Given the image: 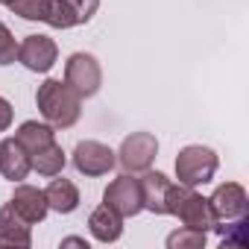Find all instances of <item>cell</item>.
<instances>
[{
    "label": "cell",
    "instance_id": "cell-24",
    "mask_svg": "<svg viewBox=\"0 0 249 249\" xmlns=\"http://www.w3.org/2000/svg\"><path fill=\"white\" fill-rule=\"evenodd\" d=\"M12 117H15V108L6 97H0V132H6L12 126Z\"/></svg>",
    "mask_w": 249,
    "mask_h": 249
},
{
    "label": "cell",
    "instance_id": "cell-19",
    "mask_svg": "<svg viewBox=\"0 0 249 249\" xmlns=\"http://www.w3.org/2000/svg\"><path fill=\"white\" fill-rule=\"evenodd\" d=\"M44 24L53 27V30H71V27L79 24V18H76V12H73V6L68 3V0H50Z\"/></svg>",
    "mask_w": 249,
    "mask_h": 249
},
{
    "label": "cell",
    "instance_id": "cell-8",
    "mask_svg": "<svg viewBox=\"0 0 249 249\" xmlns=\"http://www.w3.org/2000/svg\"><path fill=\"white\" fill-rule=\"evenodd\" d=\"M173 217H179L182 226L188 229H199V231H211L214 229V217H211V208H208V196L196 194V188H182L179 199H176V208H173Z\"/></svg>",
    "mask_w": 249,
    "mask_h": 249
},
{
    "label": "cell",
    "instance_id": "cell-15",
    "mask_svg": "<svg viewBox=\"0 0 249 249\" xmlns=\"http://www.w3.org/2000/svg\"><path fill=\"white\" fill-rule=\"evenodd\" d=\"M44 196H47L50 211L56 214H73L79 208V188L71 179H53L44 188Z\"/></svg>",
    "mask_w": 249,
    "mask_h": 249
},
{
    "label": "cell",
    "instance_id": "cell-22",
    "mask_svg": "<svg viewBox=\"0 0 249 249\" xmlns=\"http://www.w3.org/2000/svg\"><path fill=\"white\" fill-rule=\"evenodd\" d=\"M18 59V41L12 36V30L0 21V65H12Z\"/></svg>",
    "mask_w": 249,
    "mask_h": 249
},
{
    "label": "cell",
    "instance_id": "cell-10",
    "mask_svg": "<svg viewBox=\"0 0 249 249\" xmlns=\"http://www.w3.org/2000/svg\"><path fill=\"white\" fill-rule=\"evenodd\" d=\"M0 246H33V223H27L12 208V202L0 208Z\"/></svg>",
    "mask_w": 249,
    "mask_h": 249
},
{
    "label": "cell",
    "instance_id": "cell-14",
    "mask_svg": "<svg viewBox=\"0 0 249 249\" xmlns=\"http://www.w3.org/2000/svg\"><path fill=\"white\" fill-rule=\"evenodd\" d=\"M88 231H91V237H94L97 243H114V240H120V234H123V217H120L114 208H108V205L103 202V205H97V208L91 211V217H88Z\"/></svg>",
    "mask_w": 249,
    "mask_h": 249
},
{
    "label": "cell",
    "instance_id": "cell-6",
    "mask_svg": "<svg viewBox=\"0 0 249 249\" xmlns=\"http://www.w3.org/2000/svg\"><path fill=\"white\" fill-rule=\"evenodd\" d=\"M103 202L108 208H114L123 220L138 217L144 211V199H141V185H138L135 173H123V176L111 179L108 188L103 191Z\"/></svg>",
    "mask_w": 249,
    "mask_h": 249
},
{
    "label": "cell",
    "instance_id": "cell-3",
    "mask_svg": "<svg viewBox=\"0 0 249 249\" xmlns=\"http://www.w3.org/2000/svg\"><path fill=\"white\" fill-rule=\"evenodd\" d=\"M159 156V141L153 132H132L123 138L120 150H117V164L123 167V173H144L153 167Z\"/></svg>",
    "mask_w": 249,
    "mask_h": 249
},
{
    "label": "cell",
    "instance_id": "cell-21",
    "mask_svg": "<svg viewBox=\"0 0 249 249\" xmlns=\"http://www.w3.org/2000/svg\"><path fill=\"white\" fill-rule=\"evenodd\" d=\"M47 3L50 0H9V9H12V15H18L24 21H44Z\"/></svg>",
    "mask_w": 249,
    "mask_h": 249
},
{
    "label": "cell",
    "instance_id": "cell-4",
    "mask_svg": "<svg viewBox=\"0 0 249 249\" xmlns=\"http://www.w3.org/2000/svg\"><path fill=\"white\" fill-rule=\"evenodd\" d=\"M65 82L82 97H94L103 85V68L97 62V56L91 53H71L68 62H65Z\"/></svg>",
    "mask_w": 249,
    "mask_h": 249
},
{
    "label": "cell",
    "instance_id": "cell-16",
    "mask_svg": "<svg viewBox=\"0 0 249 249\" xmlns=\"http://www.w3.org/2000/svg\"><path fill=\"white\" fill-rule=\"evenodd\" d=\"M15 138H18V144H21L27 153H36V150H41V147H47V144L56 141V129L50 126L47 120H44V123H38V120H24L21 126H18V132H15Z\"/></svg>",
    "mask_w": 249,
    "mask_h": 249
},
{
    "label": "cell",
    "instance_id": "cell-23",
    "mask_svg": "<svg viewBox=\"0 0 249 249\" xmlns=\"http://www.w3.org/2000/svg\"><path fill=\"white\" fill-rule=\"evenodd\" d=\"M68 3L73 6V12H76L79 24H88V21L94 18V12L100 9V0H68Z\"/></svg>",
    "mask_w": 249,
    "mask_h": 249
},
{
    "label": "cell",
    "instance_id": "cell-25",
    "mask_svg": "<svg viewBox=\"0 0 249 249\" xmlns=\"http://www.w3.org/2000/svg\"><path fill=\"white\" fill-rule=\"evenodd\" d=\"M62 246H82V249H88V240L85 237H65Z\"/></svg>",
    "mask_w": 249,
    "mask_h": 249
},
{
    "label": "cell",
    "instance_id": "cell-7",
    "mask_svg": "<svg viewBox=\"0 0 249 249\" xmlns=\"http://www.w3.org/2000/svg\"><path fill=\"white\" fill-rule=\"evenodd\" d=\"M73 167L82 176H106L117 164V153L103 141H79L73 150Z\"/></svg>",
    "mask_w": 249,
    "mask_h": 249
},
{
    "label": "cell",
    "instance_id": "cell-9",
    "mask_svg": "<svg viewBox=\"0 0 249 249\" xmlns=\"http://www.w3.org/2000/svg\"><path fill=\"white\" fill-rule=\"evenodd\" d=\"M18 62L33 73H47L59 62V47L50 36H27L18 44Z\"/></svg>",
    "mask_w": 249,
    "mask_h": 249
},
{
    "label": "cell",
    "instance_id": "cell-17",
    "mask_svg": "<svg viewBox=\"0 0 249 249\" xmlns=\"http://www.w3.org/2000/svg\"><path fill=\"white\" fill-rule=\"evenodd\" d=\"M30 164H33V170L41 173V176H59V173L65 170V164H68V153L53 141V144H47V147L30 153Z\"/></svg>",
    "mask_w": 249,
    "mask_h": 249
},
{
    "label": "cell",
    "instance_id": "cell-20",
    "mask_svg": "<svg viewBox=\"0 0 249 249\" xmlns=\"http://www.w3.org/2000/svg\"><path fill=\"white\" fill-rule=\"evenodd\" d=\"M167 249H205V231L182 226L179 231L167 234Z\"/></svg>",
    "mask_w": 249,
    "mask_h": 249
},
{
    "label": "cell",
    "instance_id": "cell-5",
    "mask_svg": "<svg viewBox=\"0 0 249 249\" xmlns=\"http://www.w3.org/2000/svg\"><path fill=\"white\" fill-rule=\"evenodd\" d=\"M208 208H211V217H214V226L217 223H231V220H240L249 214V196H246V188L240 182H223L214 188V194L208 196Z\"/></svg>",
    "mask_w": 249,
    "mask_h": 249
},
{
    "label": "cell",
    "instance_id": "cell-11",
    "mask_svg": "<svg viewBox=\"0 0 249 249\" xmlns=\"http://www.w3.org/2000/svg\"><path fill=\"white\" fill-rule=\"evenodd\" d=\"M30 153L18 144V138H3L0 141V176L9 182H24L30 176Z\"/></svg>",
    "mask_w": 249,
    "mask_h": 249
},
{
    "label": "cell",
    "instance_id": "cell-1",
    "mask_svg": "<svg viewBox=\"0 0 249 249\" xmlns=\"http://www.w3.org/2000/svg\"><path fill=\"white\" fill-rule=\"evenodd\" d=\"M36 106L53 129H71L82 114V97L65 79H44L36 91Z\"/></svg>",
    "mask_w": 249,
    "mask_h": 249
},
{
    "label": "cell",
    "instance_id": "cell-12",
    "mask_svg": "<svg viewBox=\"0 0 249 249\" xmlns=\"http://www.w3.org/2000/svg\"><path fill=\"white\" fill-rule=\"evenodd\" d=\"M141 185V199H144V211H153L159 217L167 214V194H170V179L159 170H144V176L138 179Z\"/></svg>",
    "mask_w": 249,
    "mask_h": 249
},
{
    "label": "cell",
    "instance_id": "cell-13",
    "mask_svg": "<svg viewBox=\"0 0 249 249\" xmlns=\"http://www.w3.org/2000/svg\"><path fill=\"white\" fill-rule=\"evenodd\" d=\"M12 208L27 220V223H41L44 217H47V211H50V205H47V196H44V191L41 188H33V185H24V182H18V188H15V194H12Z\"/></svg>",
    "mask_w": 249,
    "mask_h": 249
},
{
    "label": "cell",
    "instance_id": "cell-26",
    "mask_svg": "<svg viewBox=\"0 0 249 249\" xmlns=\"http://www.w3.org/2000/svg\"><path fill=\"white\" fill-rule=\"evenodd\" d=\"M0 3H3V6H9V0H0Z\"/></svg>",
    "mask_w": 249,
    "mask_h": 249
},
{
    "label": "cell",
    "instance_id": "cell-18",
    "mask_svg": "<svg viewBox=\"0 0 249 249\" xmlns=\"http://www.w3.org/2000/svg\"><path fill=\"white\" fill-rule=\"evenodd\" d=\"M214 231H220L223 249H246V246H249V220H246V217L231 220L229 226H226V223H223V226L217 223Z\"/></svg>",
    "mask_w": 249,
    "mask_h": 249
},
{
    "label": "cell",
    "instance_id": "cell-2",
    "mask_svg": "<svg viewBox=\"0 0 249 249\" xmlns=\"http://www.w3.org/2000/svg\"><path fill=\"white\" fill-rule=\"evenodd\" d=\"M217 167H220L217 153L202 144H188L176 156V179H179V185H188V188L208 185L214 179Z\"/></svg>",
    "mask_w": 249,
    "mask_h": 249
}]
</instances>
